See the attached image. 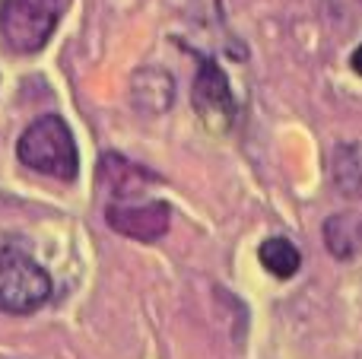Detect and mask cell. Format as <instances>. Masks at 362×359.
Listing matches in <instances>:
<instances>
[{
  "label": "cell",
  "instance_id": "1",
  "mask_svg": "<svg viewBox=\"0 0 362 359\" xmlns=\"http://www.w3.org/2000/svg\"><path fill=\"white\" fill-rule=\"evenodd\" d=\"M16 156L23 165L42 172V175L74 182L80 169V153L70 127L57 114H42L23 131L16 143Z\"/></svg>",
  "mask_w": 362,
  "mask_h": 359
},
{
  "label": "cell",
  "instance_id": "2",
  "mask_svg": "<svg viewBox=\"0 0 362 359\" xmlns=\"http://www.w3.org/2000/svg\"><path fill=\"white\" fill-rule=\"evenodd\" d=\"M64 0H4L0 4V35L16 54H35L48 45Z\"/></svg>",
  "mask_w": 362,
  "mask_h": 359
},
{
  "label": "cell",
  "instance_id": "3",
  "mask_svg": "<svg viewBox=\"0 0 362 359\" xmlns=\"http://www.w3.org/2000/svg\"><path fill=\"white\" fill-rule=\"evenodd\" d=\"M51 296V277L19 248H0V312L29 315Z\"/></svg>",
  "mask_w": 362,
  "mask_h": 359
},
{
  "label": "cell",
  "instance_id": "4",
  "mask_svg": "<svg viewBox=\"0 0 362 359\" xmlns=\"http://www.w3.org/2000/svg\"><path fill=\"white\" fill-rule=\"evenodd\" d=\"M105 220L115 233L137 242H156L169 233L172 210L163 201H112L105 207Z\"/></svg>",
  "mask_w": 362,
  "mask_h": 359
},
{
  "label": "cell",
  "instance_id": "5",
  "mask_svg": "<svg viewBox=\"0 0 362 359\" xmlns=\"http://www.w3.org/2000/svg\"><path fill=\"white\" fill-rule=\"evenodd\" d=\"M194 112L213 131H229L232 121H235V95L229 89V80L219 70L216 61H204L197 70V80H194Z\"/></svg>",
  "mask_w": 362,
  "mask_h": 359
},
{
  "label": "cell",
  "instance_id": "6",
  "mask_svg": "<svg viewBox=\"0 0 362 359\" xmlns=\"http://www.w3.org/2000/svg\"><path fill=\"white\" fill-rule=\"evenodd\" d=\"M99 175H102V182H108V191H112L118 201H131V197H137L140 191L146 188V182H150L137 165H131L127 159L115 156V153L102 156Z\"/></svg>",
  "mask_w": 362,
  "mask_h": 359
},
{
  "label": "cell",
  "instance_id": "7",
  "mask_svg": "<svg viewBox=\"0 0 362 359\" xmlns=\"http://www.w3.org/2000/svg\"><path fill=\"white\" fill-rule=\"evenodd\" d=\"M325 242L334 258H353L362 248V220L356 213H340L325 223Z\"/></svg>",
  "mask_w": 362,
  "mask_h": 359
},
{
  "label": "cell",
  "instance_id": "8",
  "mask_svg": "<svg viewBox=\"0 0 362 359\" xmlns=\"http://www.w3.org/2000/svg\"><path fill=\"white\" fill-rule=\"evenodd\" d=\"M257 258H261L264 271L274 273V277H280V280L293 277V273L302 267L299 248H296L289 239H283V235H276V239H267V242H264L261 252H257Z\"/></svg>",
  "mask_w": 362,
  "mask_h": 359
},
{
  "label": "cell",
  "instance_id": "9",
  "mask_svg": "<svg viewBox=\"0 0 362 359\" xmlns=\"http://www.w3.org/2000/svg\"><path fill=\"white\" fill-rule=\"evenodd\" d=\"M353 70H356V73L362 76V45L356 48V54H353Z\"/></svg>",
  "mask_w": 362,
  "mask_h": 359
}]
</instances>
